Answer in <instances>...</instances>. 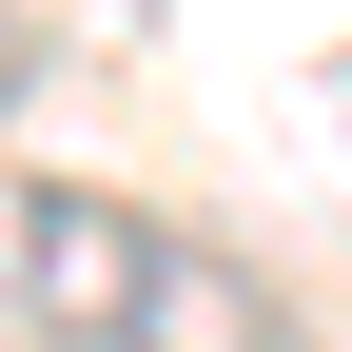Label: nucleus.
<instances>
[{
  "instance_id": "f257e3e1",
  "label": "nucleus",
  "mask_w": 352,
  "mask_h": 352,
  "mask_svg": "<svg viewBox=\"0 0 352 352\" xmlns=\"http://www.w3.org/2000/svg\"><path fill=\"white\" fill-rule=\"evenodd\" d=\"M0 294L59 352H294V314L254 294V254L176 235V215L98 196V176H0Z\"/></svg>"
},
{
  "instance_id": "f03ea898",
  "label": "nucleus",
  "mask_w": 352,
  "mask_h": 352,
  "mask_svg": "<svg viewBox=\"0 0 352 352\" xmlns=\"http://www.w3.org/2000/svg\"><path fill=\"white\" fill-rule=\"evenodd\" d=\"M20 98H39V20L0 0V118H20Z\"/></svg>"
}]
</instances>
